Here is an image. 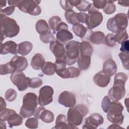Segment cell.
Masks as SVG:
<instances>
[{
  "label": "cell",
  "mask_w": 129,
  "mask_h": 129,
  "mask_svg": "<svg viewBox=\"0 0 129 129\" xmlns=\"http://www.w3.org/2000/svg\"><path fill=\"white\" fill-rule=\"evenodd\" d=\"M0 21L1 43L6 37L12 38L16 36L19 33V26L14 19L1 14Z\"/></svg>",
  "instance_id": "cell-1"
},
{
  "label": "cell",
  "mask_w": 129,
  "mask_h": 129,
  "mask_svg": "<svg viewBox=\"0 0 129 129\" xmlns=\"http://www.w3.org/2000/svg\"><path fill=\"white\" fill-rule=\"evenodd\" d=\"M89 112L88 107L83 104H78L71 107L67 113V122L71 125L78 126L83 121V117Z\"/></svg>",
  "instance_id": "cell-2"
},
{
  "label": "cell",
  "mask_w": 129,
  "mask_h": 129,
  "mask_svg": "<svg viewBox=\"0 0 129 129\" xmlns=\"http://www.w3.org/2000/svg\"><path fill=\"white\" fill-rule=\"evenodd\" d=\"M38 104L37 95L32 92L26 94L23 98V105L20 114L24 118H28L34 114Z\"/></svg>",
  "instance_id": "cell-3"
},
{
  "label": "cell",
  "mask_w": 129,
  "mask_h": 129,
  "mask_svg": "<svg viewBox=\"0 0 129 129\" xmlns=\"http://www.w3.org/2000/svg\"><path fill=\"white\" fill-rule=\"evenodd\" d=\"M123 107L118 101L111 102L108 111L107 112V119L113 124L121 125L124 120V116L122 114Z\"/></svg>",
  "instance_id": "cell-4"
},
{
  "label": "cell",
  "mask_w": 129,
  "mask_h": 129,
  "mask_svg": "<svg viewBox=\"0 0 129 129\" xmlns=\"http://www.w3.org/2000/svg\"><path fill=\"white\" fill-rule=\"evenodd\" d=\"M128 25L127 15L124 13H118L114 17L108 19L107 22V29L113 32L116 33L120 29H125Z\"/></svg>",
  "instance_id": "cell-5"
},
{
  "label": "cell",
  "mask_w": 129,
  "mask_h": 129,
  "mask_svg": "<svg viewBox=\"0 0 129 129\" xmlns=\"http://www.w3.org/2000/svg\"><path fill=\"white\" fill-rule=\"evenodd\" d=\"M79 44V42L74 40L70 41L66 43L65 61L67 65H72L77 61L80 56Z\"/></svg>",
  "instance_id": "cell-6"
},
{
  "label": "cell",
  "mask_w": 129,
  "mask_h": 129,
  "mask_svg": "<svg viewBox=\"0 0 129 129\" xmlns=\"http://www.w3.org/2000/svg\"><path fill=\"white\" fill-rule=\"evenodd\" d=\"M22 116L16 113V112L11 109L5 108L0 113V120L7 121L10 127L19 126L23 122Z\"/></svg>",
  "instance_id": "cell-7"
},
{
  "label": "cell",
  "mask_w": 129,
  "mask_h": 129,
  "mask_svg": "<svg viewBox=\"0 0 129 129\" xmlns=\"http://www.w3.org/2000/svg\"><path fill=\"white\" fill-rule=\"evenodd\" d=\"M40 3L41 1L37 0H20L18 8L25 13L37 16L41 13V9L39 6Z\"/></svg>",
  "instance_id": "cell-8"
},
{
  "label": "cell",
  "mask_w": 129,
  "mask_h": 129,
  "mask_svg": "<svg viewBox=\"0 0 129 129\" xmlns=\"http://www.w3.org/2000/svg\"><path fill=\"white\" fill-rule=\"evenodd\" d=\"M88 12V18L86 23L87 27L90 29H94L98 26L103 21V15L91 4Z\"/></svg>",
  "instance_id": "cell-9"
},
{
  "label": "cell",
  "mask_w": 129,
  "mask_h": 129,
  "mask_svg": "<svg viewBox=\"0 0 129 129\" xmlns=\"http://www.w3.org/2000/svg\"><path fill=\"white\" fill-rule=\"evenodd\" d=\"M10 79L12 82L17 87L19 91L26 90L29 87L30 78L21 71H15L11 74Z\"/></svg>",
  "instance_id": "cell-10"
},
{
  "label": "cell",
  "mask_w": 129,
  "mask_h": 129,
  "mask_svg": "<svg viewBox=\"0 0 129 129\" xmlns=\"http://www.w3.org/2000/svg\"><path fill=\"white\" fill-rule=\"evenodd\" d=\"M53 89L49 86H44L40 88L38 96V103L41 106H44L53 101Z\"/></svg>",
  "instance_id": "cell-11"
},
{
  "label": "cell",
  "mask_w": 129,
  "mask_h": 129,
  "mask_svg": "<svg viewBox=\"0 0 129 129\" xmlns=\"http://www.w3.org/2000/svg\"><path fill=\"white\" fill-rule=\"evenodd\" d=\"M104 121L103 116L97 113L92 114L90 116L85 119V124L83 125V128L95 129L101 125Z\"/></svg>",
  "instance_id": "cell-12"
},
{
  "label": "cell",
  "mask_w": 129,
  "mask_h": 129,
  "mask_svg": "<svg viewBox=\"0 0 129 129\" xmlns=\"http://www.w3.org/2000/svg\"><path fill=\"white\" fill-rule=\"evenodd\" d=\"M58 103L66 107H72L76 104V97L71 92L64 91L59 95L58 98Z\"/></svg>",
  "instance_id": "cell-13"
},
{
  "label": "cell",
  "mask_w": 129,
  "mask_h": 129,
  "mask_svg": "<svg viewBox=\"0 0 129 129\" xmlns=\"http://www.w3.org/2000/svg\"><path fill=\"white\" fill-rule=\"evenodd\" d=\"M125 91L124 85H113L108 92V97L113 101H118L123 98Z\"/></svg>",
  "instance_id": "cell-14"
},
{
  "label": "cell",
  "mask_w": 129,
  "mask_h": 129,
  "mask_svg": "<svg viewBox=\"0 0 129 129\" xmlns=\"http://www.w3.org/2000/svg\"><path fill=\"white\" fill-rule=\"evenodd\" d=\"M49 48L55 57V60L64 59L66 57V49L62 44L57 40L50 43Z\"/></svg>",
  "instance_id": "cell-15"
},
{
  "label": "cell",
  "mask_w": 129,
  "mask_h": 129,
  "mask_svg": "<svg viewBox=\"0 0 129 129\" xmlns=\"http://www.w3.org/2000/svg\"><path fill=\"white\" fill-rule=\"evenodd\" d=\"M10 62L15 71L22 72L27 68L28 65V61L26 57L18 55H14L11 58Z\"/></svg>",
  "instance_id": "cell-16"
},
{
  "label": "cell",
  "mask_w": 129,
  "mask_h": 129,
  "mask_svg": "<svg viewBox=\"0 0 129 129\" xmlns=\"http://www.w3.org/2000/svg\"><path fill=\"white\" fill-rule=\"evenodd\" d=\"M117 67L114 60L111 58H108L103 64L102 72L109 77L112 76L117 72Z\"/></svg>",
  "instance_id": "cell-17"
},
{
  "label": "cell",
  "mask_w": 129,
  "mask_h": 129,
  "mask_svg": "<svg viewBox=\"0 0 129 129\" xmlns=\"http://www.w3.org/2000/svg\"><path fill=\"white\" fill-rule=\"evenodd\" d=\"M11 53L16 54L18 53V45L13 41H8L1 45V54H7Z\"/></svg>",
  "instance_id": "cell-18"
},
{
  "label": "cell",
  "mask_w": 129,
  "mask_h": 129,
  "mask_svg": "<svg viewBox=\"0 0 129 129\" xmlns=\"http://www.w3.org/2000/svg\"><path fill=\"white\" fill-rule=\"evenodd\" d=\"M94 83L98 86L102 88L108 86L110 81V77L104 74L102 71H99L93 77Z\"/></svg>",
  "instance_id": "cell-19"
},
{
  "label": "cell",
  "mask_w": 129,
  "mask_h": 129,
  "mask_svg": "<svg viewBox=\"0 0 129 129\" xmlns=\"http://www.w3.org/2000/svg\"><path fill=\"white\" fill-rule=\"evenodd\" d=\"M35 29L40 36H44L51 33L50 28L46 21L43 19L38 20L35 24Z\"/></svg>",
  "instance_id": "cell-20"
},
{
  "label": "cell",
  "mask_w": 129,
  "mask_h": 129,
  "mask_svg": "<svg viewBox=\"0 0 129 129\" xmlns=\"http://www.w3.org/2000/svg\"><path fill=\"white\" fill-rule=\"evenodd\" d=\"M57 74L63 79L75 78L80 75V71L76 67H70L66 68L63 71L57 73Z\"/></svg>",
  "instance_id": "cell-21"
},
{
  "label": "cell",
  "mask_w": 129,
  "mask_h": 129,
  "mask_svg": "<svg viewBox=\"0 0 129 129\" xmlns=\"http://www.w3.org/2000/svg\"><path fill=\"white\" fill-rule=\"evenodd\" d=\"M74 38L73 34L68 29H63L58 31L56 33V40L63 45Z\"/></svg>",
  "instance_id": "cell-22"
},
{
  "label": "cell",
  "mask_w": 129,
  "mask_h": 129,
  "mask_svg": "<svg viewBox=\"0 0 129 129\" xmlns=\"http://www.w3.org/2000/svg\"><path fill=\"white\" fill-rule=\"evenodd\" d=\"M66 116L64 114H59L56 119L55 125L52 128H77V126L70 125L67 123Z\"/></svg>",
  "instance_id": "cell-23"
},
{
  "label": "cell",
  "mask_w": 129,
  "mask_h": 129,
  "mask_svg": "<svg viewBox=\"0 0 129 129\" xmlns=\"http://www.w3.org/2000/svg\"><path fill=\"white\" fill-rule=\"evenodd\" d=\"M45 58L41 53L35 54L31 59V67L35 70H39L42 69L44 63Z\"/></svg>",
  "instance_id": "cell-24"
},
{
  "label": "cell",
  "mask_w": 129,
  "mask_h": 129,
  "mask_svg": "<svg viewBox=\"0 0 129 129\" xmlns=\"http://www.w3.org/2000/svg\"><path fill=\"white\" fill-rule=\"evenodd\" d=\"M91 30L88 27H85L83 24L81 23H77L75 24L72 27V30L75 34V35L83 39L89 32V31Z\"/></svg>",
  "instance_id": "cell-25"
},
{
  "label": "cell",
  "mask_w": 129,
  "mask_h": 129,
  "mask_svg": "<svg viewBox=\"0 0 129 129\" xmlns=\"http://www.w3.org/2000/svg\"><path fill=\"white\" fill-rule=\"evenodd\" d=\"M105 37L104 33L101 31H92L90 35L89 40L94 44H103Z\"/></svg>",
  "instance_id": "cell-26"
},
{
  "label": "cell",
  "mask_w": 129,
  "mask_h": 129,
  "mask_svg": "<svg viewBox=\"0 0 129 129\" xmlns=\"http://www.w3.org/2000/svg\"><path fill=\"white\" fill-rule=\"evenodd\" d=\"M79 50L80 56H91L93 52V48L88 41H83L80 42Z\"/></svg>",
  "instance_id": "cell-27"
},
{
  "label": "cell",
  "mask_w": 129,
  "mask_h": 129,
  "mask_svg": "<svg viewBox=\"0 0 129 129\" xmlns=\"http://www.w3.org/2000/svg\"><path fill=\"white\" fill-rule=\"evenodd\" d=\"M70 4L73 7L75 6L79 11L81 12L88 11L91 5L89 2L83 0L69 1Z\"/></svg>",
  "instance_id": "cell-28"
},
{
  "label": "cell",
  "mask_w": 129,
  "mask_h": 129,
  "mask_svg": "<svg viewBox=\"0 0 129 129\" xmlns=\"http://www.w3.org/2000/svg\"><path fill=\"white\" fill-rule=\"evenodd\" d=\"M33 45L29 41H23L18 44V53L22 55H26L32 50Z\"/></svg>",
  "instance_id": "cell-29"
},
{
  "label": "cell",
  "mask_w": 129,
  "mask_h": 129,
  "mask_svg": "<svg viewBox=\"0 0 129 129\" xmlns=\"http://www.w3.org/2000/svg\"><path fill=\"white\" fill-rule=\"evenodd\" d=\"M77 64L80 70L84 71L87 70L91 64V56L80 55L77 59Z\"/></svg>",
  "instance_id": "cell-30"
},
{
  "label": "cell",
  "mask_w": 129,
  "mask_h": 129,
  "mask_svg": "<svg viewBox=\"0 0 129 129\" xmlns=\"http://www.w3.org/2000/svg\"><path fill=\"white\" fill-rule=\"evenodd\" d=\"M42 73L47 76L53 75L56 71V67L54 63L46 61L41 69Z\"/></svg>",
  "instance_id": "cell-31"
},
{
  "label": "cell",
  "mask_w": 129,
  "mask_h": 129,
  "mask_svg": "<svg viewBox=\"0 0 129 129\" xmlns=\"http://www.w3.org/2000/svg\"><path fill=\"white\" fill-rule=\"evenodd\" d=\"M39 119L45 123H51L54 120V116L51 111L44 109L41 111Z\"/></svg>",
  "instance_id": "cell-32"
},
{
  "label": "cell",
  "mask_w": 129,
  "mask_h": 129,
  "mask_svg": "<svg viewBox=\"0 0 129 129\" xmlns=\"http://www.w3.org/2000/svg\"><path fill=\"white\" fill-rule=\"evenodd\" d=\"M64 16L68 23L73 25L79 23L77 20V13L74 10H69L66 11L64 14Z\"/></svg>",
  "instance_id": "cell-33"
},
{
  "label": "cell",
  "mask_w": 129,
  "mask_h": 129,
  "mask_svg": "<svg viewBox=\"0 0 129 129\" xmlns=\"http://www.w3.org/2000/svg\"><path fill=\"white\" fill-rule=\"evenodd\" d=\"M61 22L62 21L61 19L57 16H52L49 19L48 24L50 28H51V29L53 31L54 33L57 31L58 27Z\"/></svg>",
  "instance_id": "cell-34"
},
{
  "label": "cell",
  "mask_w": 129,
  "mask_h": 129,
  "mask_svg": "<svg viewBox=\"0 0 129 129\" xmlns=\"http://www.w3.org/2000/svg\"><path fill=\"white\" fill-rule=\"evenodd\" d=\"M114 37L116 42H117L119 44H121L123 41L127 40L128 36L126 29H123L118 31L116 34L114 35Z\"/></svg>",
  "instance_id": "cell-35"
},
{
  "label": "cell",
  "mask_w": 129,
  "mask_h": 129,
  "mask_svg": "<svg viewBox=\"0 0 129 129\" xmlns=\"http://www.w3.org/2000/svg\"><path fill=\"white\" fill-rule=\"evenodd\" d=\"M127 76L122 72L117 73L114 78L113 85H124L127 80Z\"/></svg>",
  "instance_id": "cell-36"
},
{
  "label": "cell",
  "mask_w": 129,
  "mask_h": 129,
  "mask_svg": "<svg viewBox=\"0 0 129 129\" xmlns=\"http://www.w3.org/2000/svg\"><path fill=\"white\" fill-rule=\"evenodd\" d=\"M15 70L11 66L10 62L5 64H2L0 66V74L1 75H5L9 74H13Z\"/></svg>",
  "instance_id": "cell-37"
},
{
  "label": "cell",
  "mask_w": 129,
  "mask_h": 129,
  "mask_svg": "<svg viewBox=\"0 0 129 129\" xmlns=\"http://www.w3.org/2000/svg\"><path fill=\"white\" fill-rule=\"evenodd\" d=\"M114 1H107L106 4L103 9L104 12L107 14L110 15L114 13L116 11V7L114 4Z\"/></svg>",
  "instance_id": "cell-38"
},
{
  "label": "cell",
  "mask_w": 129,
  "mask_h": 129,
  "mask_svg": "<svg viewBox=\"0 0 129 129\" xmlns=\"http://www.w3.org/2000/svg\"><path fill=\"white\" fill-rule=\"evenodd\" d=\"M118 56L122 62L123 68L126 70H128V60H129V52H121L118 54Z\"/></svg>",
  "instance_id": "cell-39"
},
{
  "label": "cell",
  "mask_w": 129,
  "mask_h": 129,
  "mask_svg": "<svg viewBox=\"0 0 129 129\" xmlns=\"http://www.w3.org/2000/svg\"><path fill=\"white\" fill-rule=\"evenodd\" d=\"M17 95V92L14 89H9L6 91L5 97L7 101L9 102H12L16 99Z\"/></svg>",
  "instance_id": "cell-40"
},
{
  "label": "cell",
  "mask_w": 129,
  "mask_h": 129,
  "mask_svg": "<svg viewBox=\"0 0 129 129\" xmlns=\"http://www.w3.org/2000/svg\"><path fill=\"white\" fill-rule=\"evenodd\" d=\"M43 84L42 80L38 77L30 78L29 87L31 88H38Z\"/></svg>",
  "instance_id": "cell-41"
},
{
  "label": "cell",
  "mask_w": 129,
  "mask_h": 129,
  "mask_svg": "<svg viewBox=\"0 0 129 129\" xmlns=\"http://www.w3.org/2000/svg\"><path fill=\"white\" fill-rule=\"evenodd\" d=\"M25 125L29 128H37L38 126V119L35 117L28 118L25 122Z\"/></svg>",
  "instance_id": "cell-42"
},
{
  "label": "cell",
  "mask_w": 129,
  "mask_h": 129,
  "mask_svg": "<svg viewBox=\"0 0 129 129\" xmlns=\"http://www.w3.org/2000/svg\"><path fill=\"white\" fill-rule=\"evenodd\" d=\"M54 64L56 67L55 73L57 74L58 73L61 72L63 71L66 68V62L64 59H59L55 60Z\"/></svg>",
  "instance_id": "cell-43"
},
{
  "label": "cell",
  "mask_w": 129,
  "mask_h": 129,
  "mask_svg": "<svg viewBox=\"0 0 129 129\" xmlns=\"http://www.w3.org/2000/svg\"><path fill=\"white\" fill-rule=\"evenodd\" d=\"M104 43H105V44L108 46L113 47L116 43V41L114 37V35L112 33L108 34L105 37Z\"/></svg>",
  "instance_id": "cell-44"
},
{
  "label": "cell",
  "mask_w": 129,
  "mask_h": 129,
  "mask_svg": "<svg viewBox=\"0 0 129 129\" xmlns=\"http://www.w3.org/2000/svg\"><path fill=\"white\" fill-rule=\"evenodd\" d=\"M110 103L111 101L108 96H105L103 98L101 102V107L104 112L107 113L108 112Z\"/></svg>",
  "instance_id": "cell-45"
},
{
  "label": "cell",
  "mask_w": 129,
  "mask_h": 129,
  "mask_svg": "<svg viewBox=\"0 0 129 129\" xmlns=\"http://www.w3.org/2000/svg\"><path fill=\"white\" fill-rule=\"evenodd\" d=\"M88 18V15L85 13L80 12L77 13V20L79 23H86Z\"/></svg>",
  "instance_id": "cell-46"
},
{
  "label": "cell",
  "mask_w": 129,
  "mask_h": 129,
  "mask_svg": "<svg viewBox=\"0 0 129 129\" xmlns=\"http://www.w3.org/2000/svg\"><path fill=\"white\" fill-rule=\"evenodd\" d=\"M40 39L42 42L44 43H48L54 40V37L53 34L51 33V34L46 36H40Z\"/></svg>",
  "instance_id": "cell-47"
},
{
  "label": "cell",
  "mask_w": 129,
  "mask_h": 129,
  "mask_svg": "<svg viewBox=\"0 0 129 129\" xmlns=\"http://www.w3.org/2000/svg\"><path fill=\"white\" fill-rule=\"evenodd\" d=\"M59 4L61 8L66 11L69 10H72L73 8V7L70 4L69 1L61 0L59 1Z\"/></svg>",
  "instance_id": "cell-48"
},
{
  "label": "cell",
  "mask_w": 129,
  "mask_h": 129,
  "mask_svg": "<svg viewBox=\"0 0 129 129\" xmlns=\"http://www.w3.org/2000/svg\"><path fill=\"white\" fill-rule=\"evenodd\" d=\"M15 7L13 6L8 7L4 9H1V14L9 16L13 13L15 11Z\"/></svg>",
  "instance_id": "cell-49"
},
{
  "label": "cell",
  "mask_w": 129,
  "mask_h": 129,
  "mask_svg": "<svg viewBox=\"0 0 129 129\" xmlns=\"http://www.w3.org/2000/svg\"><path fill=\"white\" fill-rule=\"evenodd\" d=\"M107 1H93V5L96 9H103L106 4Z\"/></svg>",
  "instance_id": "cell-50"
},
{
  "label": "cell",
  "mask_w": 129,
  "mask_h": 129,
  "mask_svg": "<svg viewBox=\"0 0 129 129\" xmlns=\"http://www.w3.org/2000/svg\"><path fill=\"white\" fill-rule=\"evenodd\" d=\"M120 50L123 52H129V42L128 40L123 41L121 44Z\"/></svg>",
  "instance_id": "cell-51"
},
{
  "label": "cell",
  "mask_w": 129,
  "mask_h": 129,
  "mask_svg": "<svg viewBox=\"0 0 129 129\" xmlns=\"http://www.w3.org/2000/svg\"><path fill=\"white\" fill-rule=\"evenodd\" d=\"M45 109L44 107H43V106H40L39 107H38L37 108L35 109V110L34 111V116L36 118H37L38 119H39V115L41 112V111L43 109Z\"/></svg>",
  "instance_id": "cell-52"
},
{
  "label": "cell",
  "mask_w": 129,
  "mask_h": 129,
  "mask_svg": "<svg viewBox=\"0 0 129 129\" xmlns=\"http://www.w3.org/2000/svg\"><path fill=\"white\" fill-rule=\"evenodd\" d=\"M20 1H17V0H9L7 2L10 6H13V7H17L20 3Z\"/></svg>",
  "instance_id": "cell-53"
},
{
  "label": "cell",
  "mask_w": 129,
  "mask_h": 129,
  "mask_svg": "<svg viewBox=\"0 0 129 129\" xmlns=\"http://www.w3.org/2000/svg\"><path fill=\"white\" fill-rule=\"evenodd\" d=\"M1 111L5 109L6 107V103L2 97H1Z\"/></svg>",
  "instance_id": "cell-54"
},
{
  "label": "cell",
  "mask_w": 129,
  "mask_h": 129,
  "mask_svg": "<svg viewBox=\"0 0 129 129\" xmlns=\"http://www.w3.org/2000/svg\"><path fill=\"white\" fill-rule=\"evenodd\" d=\"M118 3L119 5L124 6V7H128L129 6V2H122V1H118Z\"/></svg>",
  "instance_id": "cell-55"
},
{
  "label": "cell",
  "mask_w": 129,
  "mask_h": 129,
  "mask_svg": "<svg viewBox=\"0 0 129 129\" xmlns=\"http://www.w3.org/2000/svg\"><path fill=\"white\" fill-rule=\"evenodd\" d=\"M122 128L121 126H119V125L118 124H113L111 125L110 126H109L108 127V128Z\"/></svg>",
  "instance_id": "cell-56"
},
{
  "label": "cell",
  "mask_w": 129,
  "mask_h": 129,
  "mask_svg": "<svg viewBox=\"0 0 129 129\" xmlns=\"http://www.w3.org/2000/svg\"><path fill=\"white\" fill-rule=\"evenodd\" d=\"M6 3L7 1H3V2H0V8L1 9H2V8L6 6Z\"/></svg>",
  "instance_id": "cell-57"
}]
</instances>
